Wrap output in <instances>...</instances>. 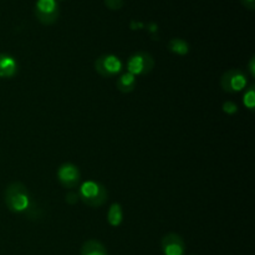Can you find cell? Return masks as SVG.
<instances>
[{"mask_svg": "<svg viewBox=\"0 0 255 255\" xmlns=\"http://www.w3.org/2000/svg\"><path fill=\"white\" fill-rule=\"evenodd\" d=\"M4 199L9 211L14 213H22L30 206L29 191L20 182H14L7 186V188L5 189Z\"/></svg>", "mask_w": 255, "mask_h": 255, "instance_id": "obj_1", "label": "cell"}, {"mask_svg": "<svg viewBox=\"0 0 255 255\" xmlns=\"http://www.w3.org/2000/svg\"><path fill=\"white\" fill-rule=\"evenodd\" d=\"M79 198L86 206L92 208H99L107 201V189L102 184L94 181H87L81 184L79 191Z\"/></svg>", "mask_w": 255, "mask_h": 255, "instance_id": "obj_2", "label": "cell"}, {"mask_svg": "<svg viewBox=\"0 0 255 255\" xmlns=\"http://www.w3.org/2000/svg\"><path fill=\"white\" fill-rule=\"evenodd\" d=\"M34 14L42 25H54L60 16L56 0H36Z\"/></svg>", "mask_w": 255, "mask_h": 255, "instance_id": "obj_3", "label": "cell"}, {"mask_svg": "<svg viewBox=\"0 0 255 255\" xmlns=\"http://www.w3.org/2000/svg\"><path fill=\"white\" fill-rule=\"evenodd\" d=\"M154 66V60L151 54L148 52H136L129 57L127 61V69L132 75H146L152 71Z\"/></svg>", "mask_w": 255, "mask_h": 255, "instance_id": "obj_4", "label": "cell"}, {"mask_svg": "<svg viewBox=\"0 0 255 255\" xmlns=\"http://www.w3.org/2000/svg\"><path fill=\"white\" fill-rule=\"evenodd\" d=\"M95 70L102 77H114L122 70V62L115 55H102L95 61Z\"/></svg>", "mask_w": 255, "mask_h": 255, "instance_id": "obj_5", "label": "cell"}, {"mask_svg": "<svg viewBox=\"0 0 255 255\" xmlns=\"http://www.w3.org/2000/svg\"><path fill=\"white\" fill-rule=\"evenodd\" d=\"M222 89L229 94H236V92L242 91L247 87L248 81H247L246 75L239 70H228L221 79Z\"/></svg>", "mask_w": 255, "mask_h": 255, "instance_id": "obj_6", "label": "cell"}, {"mask_svg": "<svg viewBox=\"0 0 255 255\" xmlns=\"http://www.w3.org/2000/svg\"><path fill=\"white\" fill-rule=\"evenodd\" d=\"M80 177L81 174H80L79 168L72 163H64L57 169V178L65 188H75L79 184Z\"/></svg>", "mask_w": 255, "mask_h": 255, "instance_id": "obj_7", "label": "cell"}, {"mask_svg": "<svg viewBox=\"0 0 255 255\" xmlns=\"http://www.w3.org/2000/svg\"><path fill=\"white\" fill-rule=\"evenodd\" d=\"M162 251L164 255H184L186 243L181 236L176 233H169L162 239Z\"/></svg>", "mask_w": 255, "mask_h": 255, "instance_id": "obj_8", "label": "cell"}, {"mask_svg": "<svg viewBox=\"0 0 255 255\" xmlns=\"http://www.w3.org/2000/svg\"><path fill=\"white\" fill-rule=\"evenodd\" d=\"M17 72V62L7 54H0V77L11 79Z\"/></svg>", "mask_w": 255, "mask_h": 255, "instance_id": "obj_9", "label": "cell"}, {"mask_svg": "<svg viewBox=\"0 0 255 255\" xmlns=\"http://www.w3.org/2000/svg\"><path fill=\"white\" fill-rule=\"evenodd\" d=\"M81 255H107V251L102 243L99 241H87L85 242L81 248Z\"/></svg>", "mask_w": 255, "mask_h": 255, "instance_id": "obj_10", "label": "cell"}, {"mask_svg": "<svg viewBox=\"0 0 255 255\" xmlns=\"http://www.w3.org/2000/svg\"><path fill=\"white\" fill-rule=\"evenodd\" d=\"M116 85L120 91L124 92V94H129L136 87V76L129 74V72H126L117 80Z\"/></svg>", "mask_w": 255, "mask_h": 255, "instance_id": "obj_11", "label": "cell"}, {"mask_svg": "<svg viewBox=\"0 0 255 255\" xmlns=\"http://www.w3.org/2000/svg\"><path fill=\"white\" fill-rule=\"evenodd\" d=\"M122 218H124V211L122 207L119 203H114L111 208L109 209V214H107V221L112 227H119L122 223Z\"/></svg>", "mask_w": 255, "mask_h": 255, "instance_id": "obj_12", "label": "cell"}, {"mask_svg": "<svg viewBox=\"0 0 255 255\" xmlns=\"http://www.w3.org/2000/svg\"><path fill=\"white\" fill-rule=\"evenodd\" d=\"M168 49L177 55H187L189 51V45L183 39H172L168 44Z\"/></svg>", "mask_w": 255, "mask_h": 255, "instance_id": "obj_13", "label": "cell"}, {"mask_svg": "<svg viewBox=\"0 0 255 255\" xmlns=\"http://www.w3.org/2000/svg\"><path fill=\"white\" fill-rule=\"evenodd\" d=\"M244 105H246L249 110L254 109V106H255L254 87H251V89L246 92V95H244Z\"/></svg>", "mask_w": 255, "mask_h": 255, "instance_id": "obj_14", "label": "cell"}, {"mask_svg": "<svg viewBox=\"0 0 255 255\" xmlns=\"http://www.w3.org/2000/svg\"><path fill=\"white\" fill-rule=\"evenodd\" d=\"M124 0H105V5L111 10H119L124 6Z\"/></svg>", "mask_w": 255, "mask_h": 255, "instance_id": "obj_15", "label": "cell"}, {"mask_svg": "<svg viewBox=\"0 0 255 255\" xmlns=\"http://www.w3.org/2000/svg\"><path fill=\"white\" fill-rule=\"evenodd\" d=\"M223 110H224V112H227V114H229V115H233V114H236L237 111H238V106H237L236 104H234V102H226V104L223 105Z\"/></svg>", "mask_w": 255, "mask_h": 255, "instance_id": "obj_16", "label": "cell"}, {"mask_svg": "<svg viewBox=\"0 0 255 255\" xmlns=\"http://www.w3.org/2000/svg\"><path fill=\"white\" fill-rule=\"evenodd\" d=\"M77 201H79V194L77 193H72V192H70V193L66 194V202L69 204H75Z\"/></svg>", "mask_w": 255, "mask_h": 255, "instance_id": "obj_17", "label": "cell"}, {"mask_svg": "<svg viewBox=\"0 0 255 255\" xmlns=\"http://www.w3.org/2000/svg\"><path fill=\"white\" fill-rule=\"evenodd\" d=\"M242 4L244 5V6L247 7V9L249 10H254L255 7V0H241Z\"/></svg>", "mask_w": 255, "mask_h": 255, "instance_id": "obj_18", "label": "cell"}, {"mask_svg": "<svg viewBox=\"0 0 255 255\" xmlns=\"http://www.w3.org/2000/svg\"><path fill=\"white\" fill-rule=\"evenodd\" d=\"M249 70H251V74L252 76H255V59L251 60V64H249Z\"/></svg>", "mask_w": 255, "mask_h": 255, "instance_id": "obj_19", "label": "cell"}, {"mask_svg": "<svg viewBox=\"0 0 255 255\" xmlns=\"http://www.w3.org/2000/svg\"><path fill=\"white\" fill-rule=\"evenodd\" d=\"M56 1H64V0H56Z\"/></svg>", "mask_w": 255, "mask_h": 255, "instance_id": "obj_20", "label": "cell"}]
</instances>
